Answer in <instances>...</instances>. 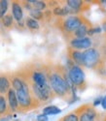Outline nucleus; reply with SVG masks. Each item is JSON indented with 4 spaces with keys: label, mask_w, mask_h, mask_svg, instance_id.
Listing matches in <instances>:
<instances>
[{
    "label": "nucleus",
    "mask_w": 106,
    "mask_h": 121,
    "mask_svg": "<svg viewBox=\"0 0 106 121\" xmlns=\"http://www.w3.org/2000/svg\"><path fill=\"white\" fill-rule=\"evenodd\" d=\"M46 73L49 85L55 96L68 101L71 104L72 99L75 97L76 89L70 82L66 69L60 65L46 67Z\"/></svg>",
    "instance_id": "obj_1"
},
{
    "label": "nucleus",
    "mask_w": 106,
    "mask_h": 121,
    "mask_svg": "<svg viewBox=\"0 0 106 121\" xmlns=\"http://www.w3.org/2000/svg\"><path fill=\"white\" fill-rule=\"evenodd\" d=\"M82 53L84 67L93 70L99 75L105 74L106 47H102V49L97 48H90L85 49Z\"/></svg>",
    "instance_id": "obj_2"
},
{
    "label": "nucleus",
    "mask_w": 106,
    "mask_h": 121,
    "mask_svg": "<svg viewBox=\"0 0 106 121\" xmlns=\"http://www.w3.org/2000/svg\"><path fill=\"white\" fill-rule=\"evenodd\" d=\"M16 95L19 103V112H29V110L37 108L41 105L37 101V99L34 97L33 93L31 92V89L28 85L27 80L22 89L16 91Z\"/></svg>",
    "instance_id": "obj_3"
},
{
    "label": "nucleus",
    "mask_w": 106,
    "mask_h": 121,
    "mask_svg": "<svg viewBox=\"0 0 106 121\" xmlns=\"http://www.w3.org/2000/svg\"><path fill=\"white\" fill-rule=\"evenodd\" d=\"M87 17H85L82 15H71L67 16L66 17H58L56 25L58 27L60 31L66 35V38H69V40L72 38V34L75 30L84 22V21Z\"/></svg>",
    "instance_id": "obj_4"
},
{
    "label": "nucleus",
    "mask_w": 106,
    "mask_h": 121,
    "mask_svg": "<svg viewBox=\"0 0 106 121\" xmlns=\"http://www.w3.org/2000/svg\"><path fill=\"white\" fill-rule=\"evenodd\" d=\"M68 78L70 79L71 83L75 87L76 90L79 91H84L87 88L86 78H85V73L83 68L75 65L72 61L68 59Z\"/></svg>",
    "instance_id": "obj_5"
},
{
    "label": "nucleus",
    "mask_w": 106,
    "mask_h": 121,
    "mask_svg": "<svg viewBox=\"0 0 106 121\" xmlns=\"http://www.w3.org/2000/svg\"><path fill=\"white\" fill-rule=\"evenodd\" d=\"M27 82L31 89V92L33 93L34 97L37 99V101L40 104H45L55 97V94L49 84L44 85V86H38V85L33 84L32 82Z\"/></svg>",
    "instance_id": "obj_6"
},
{
    "label": "nucleus",
    "mask_w": 106,
    "mask_h": 121,
    "mask_svg": "<svg viewBox=\"0 0 106 121\" xmlns=\"http://www.w3.org/2000/svg\"><path fill=\"white\" fill-rule=\"evenodd\" d=\"M79 121H98V112L92 104H84L74 110Z\"/></svg>",
    "instance_id": "obj_7"
},
{
    "label": "nucleus",
    "mask_w": 106,
    "mask_h": 121,
    "mask_svg": "<svg viewBox=\"0 0 106 121\" xmlns=\"http://www.w3.org/2000/svg\"><path fill=\"white\" fill-rule=\"evenodd\" d=\"M92 38L91 37H85V38H72L69 40V46L71 48L74 49H88L92 48Z\"/></svg>",
    "instance_id": "obj_8"
},
{
    "label": "nucleus",
    "mask_w": 106,
    "mask_h": 121,
    "mask_svg": "<svg viewBox=\"0 0 106 121\" xmlns=\"http://www.w3.org/2000/svg\"><path fill=\"white\" fill-rule=\"evenodd\" d=\"M66 6L69 7L75 13V15L87 11L90 8V4L88 3V1H81V0H67Z\"/></svg>",
    "instance_id": "obj_9"
},
{
    "label": "nucleus",
    "mask_w": 106,
    "mask_h": 121,
    "mask_svg": "<svg viewBox=\"0 0 106 121\" xmlns=\"http://www.w3.org/2000/svg\"><path fill=\"white\" fill-rule=\"evenodd\" d=\"M92 27V25L91 22L89 21L88 18H86V19L84 21V22L75 30V31L73 32L72 38H78V39H80V38L87 37L89 30H90ZM72 38H71V39H72Z\"/></svg>",
    "instance_id": "obj_10"
},
{
    "label": "nucleus",
    "mask_w": 106,
    "mask_h": 121,
    "mask_svg": "<svg viewBox=\"0 0 106 121\" xmlns=\"http://www.w3.org/2000/svg\"><path fill=\"white\" fill-rule=\"evenodd\" d=\"M67 54H68V59L72 61L75 65L83 68L84 63H83V53L80 50L71 48L70 47L67 48Z\"/></svg>",
    "instance_id": "obj_11"
},
{
    "label": "nucleus",
    "mask_w": 106,
    "mask_h": 121,
    "mask_svg": "<svg viewBox=\"0 0 106 121\" xmlns=\"http://www.w3.org/2000/svg\"><path fill=\"white\" fill-rule=\"evenodd\" d=\"M7 95V103H8V107L10 108V112H19V103H18V98L16 95V91L11 87V89L8 91Z\"/></svg>",
    "instance_id": "obj_12"
},
{
    "label": "nucleus",
    "mask_w": 106,
    "mask_h": 121,
    "mask_svg": "<svg viewBox=\"0 0 106 121\" xmlns=\"http://www.w3.org/2000/svg\"><path fill=\"white\" fill-rule=\"evenodd\" d=\"M12 16L18 22L24 21V8L19 1L12 2Z\"/></svg>",
    "instance_id": "obj_13"
},
{
    "label": "nucleus",
    "mask_w": 106,
    "mask_h": 121,
    "mask_svg": "<svg viewBox=\"0 0 106 121\" xmlns=\"http://www.w3.org/2000/svg\"><path fill=\"white\" fill-rule=\"evenodd\" d=\"M11 89L10 77L7 74H0V95L5 96Z\"/></svg>",
    "instance_id": "obj_14"
},
{
    "label": "nucleus",
    "mask_w": 106,
    "mask_h": 121,
    "mask_svg": "<svg viewBox=\"0 0 106 121\" xmlns=\"http://www.w3.org/2000/svg\"><path fill=\"white\" fill-rule=\"evenodd\" d=\"M10 113H11V112H10V108L8 107L6 97L0 95V117H3Z\"/></svg>",
    "instance_id": "obj_15"
},
{
    "label": "nucleus",
    "mask_w": 106,
    "mask_h": 121,
    "mask_svg": "<svg viewBox=\"0 0 106 121\" xmlns=\"http://www.w3.org/2000/svg\"><path fill=\"white\" fill-rule=\"evenodd\" d=\"M25 26L31 30V31H36V30H38L40 28V24L37 21H35V19H33L32 17H26L25 19Z\"/></svg>",
    "instance_id": "obj_16"
},
{
    "label": "nucleus",
    "mask_w": 106,
    "mask_h": 121,
    "mask_svg": "<svg viewBox=\"0 0 106 121\" xmlns=\"http://www.w3.org/2000/svg\"><path fill=\"white\" fill-rule=\"evenodd\" d=\"M27 2L32 6L33 9H36L38 11H44L47 8V4L45 1H39V0H27Z\"/></svg>",
    "instance_id": "obj_17"
},
{
    "label": "nucleus",
    "mask_w": 106,
    "mask_h": 121,
    "mask_svg": "<svg viewBox=\"0 0 106 121\" xmlns=\"http://www.w3.org/2000/svg\"><path fill=\"white\" fill-rule=\"evenodd\" d=\"M1 22H2V24H3L4 27H6V28H12L13 24H14V18H13L12 14L11 13L6 14L1 18Z\"/></svg>",
    "instance_id": "obj_18"
},
{
    "label": "nucleus",
    "mask_w": 106,
    "mask_h": 121,
    "mask_svg": "<svg viewBox=\"0 0 106 121\" xmlns=\"http://www.w3.org/2000/svg\"><path fill=\"white\" fill-rule=\"evenodd\" d=\"M61 112V109L58 108L57 106H48L43 108V114L45 115H55Z\"/></svg>",
    "instance_id": "obj_19"
},
{
    "label": "nucleus",
    "mask_w": 106,
    "mask_h": 121,
    "mask_svg": "<svg viewBox=\"0 0 106 121\" xmlns=\"http://www.w3.org/2000/svg\"><path fill=\"white\" fill-rule=\"evenodd\" d=\"M29 15H30V17H32L35 21H41V19L44 18V13L41 12V11H38L36 9H32L29 11Z\"/></svg>",
    "instance_id": "obj_20"
},
{
    "label": "nucleus",
    "mask_w": 106,
    "mask_h": 121,
    "mask_svg": "<svg viewBox=\"0 0 106 121\" xmlns=\"http://www.w3.org/2000/svg\"><path fill=\"white\" fill-rule=\"evenodd\" d=\"M8 6H9V2L6 1V0H1L0 1V19L7 14Z\"/></svg>",
    "instance_id": "obj_21"
},
{
    "label": "nucleus",
    "mask_w": 106,
    "mask_h": 121,
    "mask_svg": "<svg viewBox=\"0 0 106 121\" xmlns=\"http://www.w3.org/2000/svg\"><path fill=\"white\" fill-rule=\"evenodd\" d=\"M61 120L62 121H79L77 114L74 112H72L64 115L63 117H61Z\"/></svg>",
    "instance_id": "obj_22"
},
{
    "label": "nucleus",
    "mask_w": 106,
    "mask_h": 121,
    "mask_svg": "<svg viewBox=\"0 0 106 121\" xmlns=\"http://www.w3.org/2000/svg\"><path fill=\"white\" fill-rule=\"evenodd\" d=\"M100 31H101L100 27H92V28L89 30L88 35H89V36H92V35L96 34V33H100Z\"/></svg>",
    "instance_id": "obj_23"
},
{
    "label": "nucleus",
    "mask_w": 106,
    "mask_h": 121,
    "mask_svg": "<svg viewBox=\"0 0 106 121\" xmlns=\"http://www.w3.org/2000/svg\"><path fill=\"white\" fill-rule=\"evenodd\" d=\"M48 120H49L48 116L45 115V114H43V113L37 115V121H48Z\"/></svg>",
    "instance_id": "obj_24"
},
{
    "label": "nucleus",
    "mask_w": 106,
    "mask_h": 121,
    "mask_svg": "<svg viewBox=\"0 0 106 121\" xmlns=\"http://www.w3.org/2000/svg\"><path fill=\"white\" fill-rule=\"evenodd\" d=\"M101 106H102V108H104V109H106V95L101 99Z\"/></svg>",
    "instance_id": "obj_25"
},
{
    "label": "nucleus",
    "mask_w": 106,
    "mask_h": 121,
    "mask_svg": "<svg viewBox=\"0 0 106 121\" xmlns=\"http://www.w3.org/2000/svg\"><path fill=\"white\" fill-rule=\"evenodd\" d=\"M101 103V98H98V99H95L94 100V102H93V104H92V106L93 107H95V106H97V105H99Z\"/></svg>",
    "instance_id": "obj_26"
},
{
    "label": "nucleus",
    "mask_w": 106,
    "mask_h": 121,
    "mask_svg": "<svg viewBox=\"0 0 106 121\" xmlns=\"http://www.w3.org/2000/svg\"><path fill=\"white\" fill-rule=\"evenodd\" d=\"M102 29L104 30V32L106 33V17L103 19V22H102Z\"/></svg>",
    "instance_id": "obj_27"
},
{
    "label": "nucleus",
    "mask_w": 106,
    "mask_h": 121,
    "mask_svg": "<svg viewBox=\"0 0 106 121\" xmlns=\"http://www.w3.org/2000/svg\"><path fill=\"white\" fill-rule=\"evenodd\" d=\"M104 121H106V116H105V118H104Z\"/></svg>",
    "instance_id": "obj_28"
},
{
    "label": "nucleus",
    "mask_w": 106,
    "mask_h": 121,
    "mask_svg": "<svg viewBox=\"0 0 106 121\" xmlns=\"http://www.w3.org/2000/svg\"><path fill=\"white\" fill-rule=\"evenodd\" d=\"M58 121H62V120H61V118H60V119H59V120H58Z\"/></svg>",
    "instance_id": "obj_29"
}]
</instances>
